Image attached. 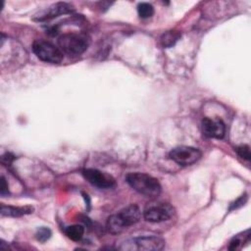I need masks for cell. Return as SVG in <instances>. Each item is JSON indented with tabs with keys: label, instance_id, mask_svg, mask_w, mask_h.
Segmentation results:
<instances>
[{
	"label": "cell",
	"instance_id": "cell-1",
	"mask_svg": "<svg viewBox=\"0 0 251 251\" xmlns=\"http://www.w3.org/2000/svg\"><path fill=\"white\" fill-rule=\"evenodd\" d=\"M141 218V212L138 206L129 205L122 209L117 214L110 216L106 223L107 230L112 234H119L128 226L136 224Z\"/></svg>",
	"mask_w": 251,
	"mask_h": 251
},
{
	"label": "cell",
	"instance_id": "cell-2",
	"mask_svg": "<svg viewBox=\"0 0 251 251\" xmlns=\"http://www.w3.org/2000/svg\"><path fill=\"white\" fill-rule=\"evenodd\" d=\"M126 182L138 193L155 198L161 193V184L158 179L144 173H130L126 176Z\"/></svg>",
	"mask_w": 251,
	"mask_h": 251
},
{
	"label": "cell",
	"instance_id": "cell-3",
	"mask_svg": "<svg viewBox=\"0 0 251 251\" xmlns=\"http://www.w3.org/2000/svg\"><path fill=\"white\" fill-rule=\"evenodd\" d=\"M89 37L84 33L69 32L61 35L58 39L60 50L68 55H80L89 46Z\"/></svg>",
	"mask_w": 251,
	"mask_h": 251
},
{
	"label": "cell",
	"instance_id": "cell-4",
	"mask_svg": "<svg viewBox=\"0 0 251 251\" xmlns=\"http://www.w3.org/2000/svg\"><path fill=\"white\" fill-rule=\"evenodd\" d=\"M33 53L38 59L43 62L59 64L64 58V53L60 50L59 47L55 46L49 41L45 40H36L32 45Z\"/></svg>",
	"mask_w": 251,
	"mask_h": 251
},
{
	"label": "cell",
	"instance_id": "cell-5",
	"mask_svg": "<svg viewBox=\"0 0 251 251\" xmlns=\"http://www.w3.org/2000/svg\"><path fill=\"white\" fill-rule=\"evenodd\" d=\"M175 213V209L168 203H149L143 212V217L147 222L160 223L169 220Z\"/></svg>",
	"mask_w": 251,
	"mask_h": 251
},
{
	"label": "cell",
	"instance_id": "cell-6",
	"mask_svg": "<svg viewBox=\"0 0 251 251\" xmlns=\"http://www.w3.org/2000/svg\"><path fill=\"white\" fill-rule=\"evenodd\" d=\"M202 156L199 149L191 146H178L170 152V158L179 166H190Z\"/></svg>",
	"mask_w": 251,
	"mask_h": 251
},
{
	"label": "cell",
	"instance_id": "cell-7",
	"mask_svg": "<svg viewBox=\"0 0 251 251\" xmlns=\"http://www.w3.org/2000/svg\"><path fill=\"white\" fill-rule=\"evenodd\" d=\"M83 177L92 185L99 188H111L115 185V178L96 169H85L82 171Z\"/></svg>",
	"mask_w": 251,
	"mask_h": 251
},
{
	"label": "cell",
	"instance_id": "cell-8",
	"mask_svg": "<svg viewBox=\"0 0 251 251\" xmlns=\"http://www.w3.org/2000/svg\"><path fill=\"white\" fill-rule=\"evenodd\" d=\"M204 135L210 138H223L226 133V125L219 118H204L201 124Z\"/></svg>",
	"mask_w": 251,
	"mask_h": 251
},
{
	"label": "cell",
	"instance_id": "cell-9",
	"mask_svg": "<svg viewBox=\"0 0 251 251\" xmlns=\"http://www.w3.org/2000/svg\"><path fill=\"white\" fill-rule=\"evenodd\" d=\"M131 246L128 249L136 250H162L165 247V240L159 236H141L130 241Z\"/></svg>",
	"mask_w": 251,
	"mask_h": 251
},
{
	"label": "cell",
	"instance_id": "cell-10",
	"mask_svg": "<svg viewBox=\"0 0 251 251\" xmlns=\"http://www.w3.org/2000/svg\"><path fill=\"white\" fill-rule=\"evenodd\" d=\"M74 11V7L65 2H58L49 6L45 11H43L37 18L38 21H46L54 19L60 15H65Z\"/></svg>",
	"mask_w": 251,
	"mask_h": 251
},
{
	"label": "cell",
	"instance_id": "cell-11",
	"mask_svg": "<svg viewBox=\"0 0 251 251\" xmlns=\"http://www.w3.org/2000/svg\"><path fill=\"white\" fill-rule=\"evenodd\" d=\"M33 208L30 206L15 207V206H1V215L7 217H22L26 214L32 213Z\"/></svg>",
	"mask_w": 251,
	"mask_h": 251
},
{
	"label": "cell",
	"instance_id": "cell-12",
	"mask_svg": "<svg viewBox=\"0 0 251 251\" xmlns=\"http://www.w3.org/2000/svg\"><path fill=\"white\" fill-rule=\"evenodd\" d=\"M181 34L179 31L177 30H169L167 32H165L161 38H160V41H161V44L163 47H166V48H170L172 46H174L176 41L180 38Z\"/></svg>",
	"mask_w": 251,
	"mask_h": 251
},
{
	"label": "cell",
	"instance_id": "cell-13",
	"mask_svg": "<svg viewBox=\"0 0 251 251\" xmlns=\"http://www.w3.org/2000/svg\"><path fill=\"white\" fill-rule=\"evenodd\" d=\"M84 227L81 225H73L65 228V234L74 241H78L82 238Z\"/></svg>",
	"mask_w": 251,
	"mask_h": 251
},
{
	"label": "cell",
	"instance_id": "cell-14",
	"mask_svg": "<svg viewBox=\"0 0 251 251\" xmlns=\"http://www.w3.org/2000/svg\"><path fill=\"white\" fill-rule=\"evenodd\" d=\"M137 13L140 18L147 19V18H150L154 14V8L151 4L142 2L137 5Z\"/></svg>",
	"mask_w": 251,
	"mask_h": 251
},
{
	"label": "cell",
	"instance_id": "cell-15",
	"mask_svg": "<svg viewBox=\"0 0 251 251\" xmlns=\"http://www.w3.org/2000/svg\"><path fill=\"white\" fill-rule=\"evenodd\" d=\"M236 152L244 160H247V161L250 160L251 155H250V147H249V145H247V144L239 145L238 147H236Z\"/></svg>",
	"mask_w": 251,
	"mask_h": 251
},
{
	"label": "cell",
	"instance_id": "cell-16",
	"mask_svg": "<svg viewBox=\"0 0 251 251\" xmlns=\"http://www.w3.org/2000/svg\"><path fill=\"white\" fill-rule=\"evenodd\" d=\"M35 235H36V239L37 240H39L41 242H44V241H46L47 239L50 238L51 230L49 228H47V227H41V228H39L37 230Z\"/></svg>",
	"mask_w": 251,
	"mask_h": 251
},
{
	"label": "cell",
	"instance_id": "cell-17",
	"mask_svg": "<svg viewBox=\"0 0 251 251\" xmlns=\"http://www.w3.org/2000/svg\"><path fill=\"white\" fill-rule=\"evenodd\" d=\"M241 243H242V240L239 238V236H234V237L230 240V242H229L228 249H230V250H236V249H238V248L240 247Z\"/></svg>",
	"mask_w": 251,
	"mask_h": 251
},
{
	"label": "cell",
	"instance_id": "cell-18",
	"mask_svg": "<svg viewBox=\"0 0 251 251\" xmlns=\"http://www.w3.org/2000/svg\"><path fill=\"white\" fill-rule=\"evenodd\" d=\"M246 200H247V196H246V195H242L240 198H238V199L231 205L230 209H236V208H238V207L244 205V203L246 202Z\"/></svg>",
	"mask_w": 251,
	"mask_h": 251
},
{
	"label": "cell",
	"instance_id": "cell-19",
	"mask_svg": "<svg viewBox=\"0 0 251 251\" xmlns=\"http://www.w3.org/2000/svg\"><path fill=\"white\" fill-rule=\"evenodd\" d=\"M0 192L2 195H5L6 193H8V184L6 182V179L4 176L1 177V188H0Z\"/></svg>",
	"mask_w": 251,
	"mask_h": 251
}]
</instances>
